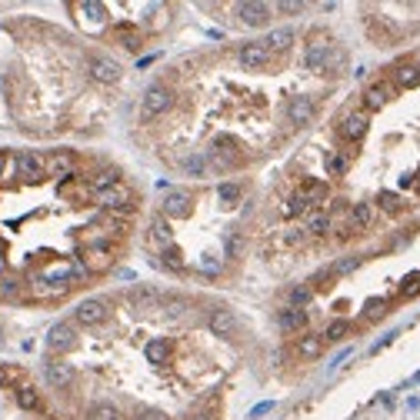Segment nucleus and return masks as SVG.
Returning <instances> with one entry per match:
<instances>
[{
	"label": "nucleus",
	"mask_w": 420,
	"mask_h": 420,
	"mask_svg": "<svg viewBox=\"0 0 420 420\" xmlns=\"http://www.w3.org/2000/svg\"><path fill=\"white\" fill-rule=\"evenodd\" d=\"M17 173V160L14 157H3V167H0V184H10Z\"/></svg>",
	"instance_id": "46"
},
{
	"label": "nucleus",
	"mask_w": 420,
	"mask_h": 420,
	"mask_svg": "<svg viewBox=\"0 0 420 420\" xmlns=\"http://www.w3.org/2000/svg\"><path fill=\"white\" fill-rule=\"evenodd\" d=\"M191 420H217L213 414H197V417H191Z\"/></svg>",
	"instance_id": "55"
},
{
	"label": "nucleus",
	"mask_w": 420,
	"mask_h": 420,
	"mask_svg": "<svg viewBox=\"0 0 420 420\" xmlns=\"http://www.w3.org/2000/svg\"><path fill=\"white\" fill-rule=\"evenodd\" d=\"M147 240H151V247H171V240H173V230L171 224H167V217L164 213H157L151 220V233H147Z\"/></svg>",
	"instance_id": "22"
},
{
	"label": "nucleus",
	"mask_w": 420,
	"mask_h": 420,
	"mask_svg": "<svg viewBox=\"0 0 420 420\" xmlns=\"http://www.w3.org/2000/svg\"><path fill=\"white\" fill-rule=\"evenodd\" d=\"M87 70H90V80H97V84H117L120 80V64L107 54H90Z\"/></svg>",
	"instance_id": "5"
},
{
	"label": "nucleus",
	"mask_w": 420,
	"mask_h": 420,
	"mask_svg": "<svg viewBox=\"0 0 420 420\" xmlns=\"http://www.w3.org/2000/svg\"><path fill=\"white\" fill-rule=\"evenodd\" d=\"M20 290H23V284H20L17 277H10V274H3V277H0V300H3V304L20 300Z\"/></svg>",
	"instance_id": "32"
},
{
	"label": "nucleus",
	"mask_w": 420,
	"mask_h": 420,
	"mask_svg": "<svg viewBox=\"0 0 420 420\" xmlns=\"http://www.w3.org/2000/svg\"><path fill=\"white\" fill-rule=\"evenodd\" d=\"M134 420H171V417H167V414H160V410H151V407H137Z\"/></svg>",
	"instance_id": "49"
},
{
	"label": "nucleus",
	"mask_w": 420,
	"mask_h": 420,
	"mask_svg": "<svg viewBox=\"0 0 420 420\" xmlns=\"http://www.w3.org/2000/svg\"><path fill=\"white\" fill-rule=\"evenodd\" d=\"M361 267V257H344V260H337V264H334V274H350V270H357Z\"/></svg>",
	"instance_id": "48"
},
{
	"label": "nucleus",
	"mask_w": 420,
	"mask_h": 420,
	"mask_svg": "<svg viewBox=\"0 0 420 420\" xmlns=\"http://www.w3.org/2000/svg\"><path fill=\"white\" fill-rule=\"evenodd\" d=\"M310 297H314V290H310V284H304V287H294V290H290V307H297V310H304V307L310 304Z\"/></svg>",
	"instance_id": "40"
},
{
	"label": "nucleus",
	"mask_w": 420,
	"mask_h": 420,
	"mask_svg": "<svg viewBox=\"0 0 420 420\" xmlns=\"http://www.w3.org/2000/svg\"><path fill=\"white\" fill-rule=\"evenodd\" d=\"M87 420H124V414H120V407H114V403H94L90 410H87Z\"/></svg>",
	"instance_id": "33"
},
{
	"label": "nucleus",
	"mask_w": 420,
	"mask_h": 420,
	"mask_svg": "<svg viewBox=\"0 0 420 420\" xmlns=\"http://www.w3.org/2000/svg\"><path fill=\"white\" fill-rule=\"evenodd\" d=\"M107 317H111V307H107V300H84V304L74 310V321L80 327H100Z\"/></svg>",
	"instance_id": "6"
},
{
	"label": "nucleus",
	"mask_w": 420,
	"mask_h": 420,
	"mask_svg": "<svg viewBox=\"0 0 420 420\" xmlns=\"http://www.w3.org/2000/svg\"><path fill=\"white\" fill-rule=\"evenodd\" d=\"M144 354H147V361L151 363H164L167 357H171V344H167L164 337H153L151 344L144 347Z\"/></svg>",
	"instance_id": "31"
},
{
	"label": "nucleus",
	"mask_w": 420,
	"mask_h": 420,
	"mask_svg": "<svg viewBox=\"0 0 420 420\" xmlns=\"http://www.w3.org/2000/svg\"><path fill=\"white\" fill-rule=\"evenodd\" d=\"M180 171L191 173V177H207L210 173L207 153H191V157H184V160H180Z\"/></svg>",
	"instance_id": "28"
},
{
	"label": "nucleus",
	"mask_w": 420,
	"mask_h": 420,
	"mask_svg": "<svg viewBox=\"0 0 420 420\" xmlns=\"http://www.w3.org/2000/svg\"><path fill=\"white\" fill-rule=\"evenodd\" d=\"M14 377H17V370H14V367H7V363H0V387H7Z\"/></svg>",
	"instance_id": "53"
},
{
	"label": "nucleus",
	"mask_w": 420,
	"mask_h": 420,
	"mask_svg": "<svg viewBox=\"0 0 420 420\" xmlns=\"http://www.w3.org/2000/svg\"><path fill=\"white\" fill-rule=\"evenodd\" d=\"M220 200H224V204H233V200H240V187H237V184H220Z\"/></svg>",
	"instance_id": "47"
},
{
	"label": "nucleus",
	"mask_w": 420,
	"mask_h": 420,
	"mask_svg": "<svg viewBox=\"0 0 420 420\" xmlns=\"http://www.w3.org/2000/svg\"><path fill=\"white\" fill-rule=\"evenodd\" d=\"M277 10H280V14H300L304 3H300V0H284V3H277Z\"/></svg>",
	"instance_id": "52"
},
{
	"label": "nucleus",
	"mask_w": 420,
	"mask_h": 420,
	"mask_svg": "<svg viewBox=\"0 0 420 420\" xmlns=\"http://www.w3.org/2000/svg\"><path fill=\"white\" fill-rule=\"evenodd\" d=\"M420 294V274H410L401 284V297H417Z\"/></svg>",
	"instance_id": "45"
},
{
	"label": "nucleus",
	"mask_w": 420,
	"mask_h": 420,
	"mask_svg": "<svg viewBox=\"0 0 420 420\" xmlns=\"http://www.w3.org/2000/svg\"><path fill=\"white\" fill-rule=\"evenodd\" d=\"M84 267L90 270V274H104V270L114 267V250L107 247V244H94V247L84 254Z\"/></svg>",
	"instance_id": "15"
},
{
	"label": "nucleus",
	"mask_w": 420,
	"mask_h": 420,
	"mask_svg": "<svg viewBox=\"0 0 420 420\" xmlns=\"http://www.w3.org/2000/svg\"><path fill=\"white\" fill-rule=\"evenodd\" d=\"M267 410H274V403H270V401H264V403H257V407L250 410V417H264Z\"/></svg>",
	"instance_id": "54"
},
{
	"label": "nucleus",
	"mask_w": 420,
	"mask_h": 420,
	"mask_svg": "<svg viewBox=\"0 0 420 420\" xmlns=\"http://www.w3.org/2000/svg\"><path fill=\"white\" fill-rule=\"evenodd\" d=\"M277 324H280V330H284V334H297V330H304V327H307V310L287 307V310H280Z\"/></svg>",
	"instance_id": "25"
},
{
	"label": "nucleus",
	"mask_w": 420,
	"mask_h": 420,
	"mask_svg": "<svg viewBox=\"0 0 420 420\" xmlns=\"http://www.w3.org/2000/svg\"><path fill=\"white\" fill-rule=\"evenodd\" d=\"M60 197L77 200V204H87V200L94 197V191H90V184H84V180L70 177V180H64V184H60Z\"/></svg>",
	"instance_id": "24"
},
{
	"label": "nucleus",
	"mask_w": 420,
	"mask_h": 420,
	"mask_svg": "<svg viewBox=\"0 0 420 420\" xmlns=\"http://www.w3.org/2000/svg\"><path fill=\"white\" fill-rule=\"evenodd\" d=\"M367 34L377 40L381 47H390V44H397V37H401V30L387 17H367Z\"/></svg>",
	"instance_id": "14"
},
{
	"label": "nucleus",
	"mask_w": 420,
	"mask_h": 420,
	"mask_svg": "<svg viewBox=\"0 0 420 420\" xmlns=\"http://www.w3.org/2000/svg\"><path fill=\"white\" fill-rule=\"evenodd\" d=\"M3 267H7V264H3V254H0V277H3Z\"/></svg>",
	"instance_id": "56"
},
{
	"label": "nucleus",
	"mask_w": 420,
	"mask_h": 420,
	"mask_svg": "<svg viewBox=\"0 0 420 420\" xmlns=\"http://www.w3.org/2000/svg\"><path fill=\"white\" fill-rule=\"evenodd\" d=\"M207 327L217 337H233L237 334V317H233V310H227V307H213L207 317Z\"/></svg>",
	"instance_id": "13"
},
{
	"label": "nucleus",
	"mask_w": 420,
	"mask_h": 420,
	"mask_svg": "<svg viewBox=\"0 0 420 420\" xmlns=\"http://www.w3.org/2000/svg\"><path fill=\"white\" fill-rule=\"evenodd\" d=\"M164 267H171V270H184L187 264H184V254L177 247H167L164 250Z\"/></svg>",
	"instance_id": "43"
},
{
	"label": "nucleus",
	"mask_w": 420,
	"mask_h": 420,
	"mask_svg": "<svg viewBox=\"0 0 420 420\" xmlns=\"http://www.w3.org/2000/svg\"><path fill=\"white\" fill-rule=\"evenodd\" d=\"M394 94H397V87H394V84H383V80H381V84H370V87L363 90V107H367V111H381Z\"/></svg>",
	"instance_id": "20"
},
{
	"label": "nucleus",
	"mask_w": 420,
	"mask_h": 420,
	"mask_svg": "<svg viewBox=\"0 0 420 420\" xmlns=\"http://www.w3.org/2000/svg\"><path fill=\"white\" fill-rule=\"evenodd\" d=\"M417 84H420V67H414V64H397V67H394V87L410 90V87H417Z\"/></svg>",
	"instance_id": "27"
},
{
	"label": "nucleus",
	"mask_w": 420,
	"mask_h": 420,
	"mask_svg": "<svg viewBox=\"0 0 420 420\" xmlns=\"http://www.w3.org/2000/svg\"><path fill=\"white\" fill-rule=\"evenodd\" d=\"M374 207L370 204H354L350 207V213H347V224L344 230H341V237H350V233H363V230H370L374 227Z\"/></svg>",
	"instance_id": "8"
},
{
	"label": "nucleus",
	"mask_w": 420,
	"mask_h": 420,
	"mask_svg": "<svg viewBox=\"0 0 420 420\" xmlns=\"http://www.w3.org/2000/svg\"><path fill=\"white\" fill-rule=\"evenodd\" d=\"M287 120L294 124V127H304L314 120V100L310 97H290V104H287Z\"/></svg>",
	"instance_id": "18"
},
{
	"label": "nucleus",
	"mask_w": 420,
	"mask_h": 420,
	"mask_svg": "<svg viewBox=\"0 0 420 420\" xmlns=\"http://www.w3.org/2000/svg\"><path fill=\"white\" fill-rule=\"evenodd\" d=\"M304 64H307V70H327V67H330V44H327L324 34H314V37H310Z\"/></svg>",
	"instance_id": "7"
},
{
	"label": "nucleus",
	"mask_w": 420,
	"mask_h": 420,
	"mask_svg": "<svg viewBox=\"0 0 420 420\" xmlns=\"http://www.w3.org/2000/svg\"><path fill=\"white\" fill-rule=\"evenodd\" d=\"M284 240H287V247H300V244L307 240V230H304V227L287 230V233H284Z\"/></svg>",
	"instance_id": "50"
},
{
	"label": "nucleus",
	"mask_w": 420,
	"mask_h": 420,
	"mask_svg": "<svg viewBox=\"0 0 420 420\" xmlns=\"http://www.w3.org/2000/svg\"><path fill=\"white\" fill-rule=\"evenodd\" d=\"M70 10L77 14V23L90 34H100L104 23H107V7L97 3V0H84V3H70Z\"/></svg>",
	"instance_id": "3"
},
{
	"label": "nucleus",
	"mask_w": 420,
	"mask_h": 420,
	"mask_svg": "<svg viewBox=\"0 0 420 420\" xmlns=\"http://www.w3.org/2000/svg\"><path fill=\"white\" fill-rule=\"evenodd\" d=\"M307 210H310V204H307L300 193H290V197H287V204H284L287 217H300V213H307Z\"/></svg>",
	"instance_id": "37"
},
{
	"label": "nucleus",
	"mask_w": 420,
	"mask_h": 420,
	"mask_svg": "<svg viewBox=\"0 0 420 420\" xmlns=\"http://www.w3.org/2000/svg\"><path fill=\"white\" fill-rule=\"evenodd\" d=\"M307 233H314V237H327L330 233V217L327 213H314L310 220H307Z\"/></svg>",
	"instance_id": "35"
},
{
	"label": "nucleus",
	"mask_w": 420,
	"mask_h": 420,
	"mask_svg": "<svg viewBox=\"0 0 420 420\" xmlns=\"http://www.w3.org/2000/svg\"><path fill=\"white\" fill-rule=\"evenodd\" d=\"M377 204H381L387 213H401V210H403V200L397 197V193H390V191H383L381 197H377Z\"/></svg>",
	"instance_id": "41"
},
{
	"label": "nucleus",
	"mask_w": 420,
	"mask_h": 420,
	"mask_svg": "<svg viewBox=\"0 0 420 420\" xmlns=\"http://www.w3.org/2000/svg\"><path fill=\"white\" fill-rule=\"evenodd\" d=\"M171 107H173L171 87H167V84H151L147 94H144V104H140V120L151 124V120H157L160 114H167Z\"/></svg>",
	"instance_id": "1"
},
{
	"label": "nucleus",
	"mask_w": 420,
	"mask_h": 420,
	"mask_svg": "<svg viewBox=\"0 0 420 420\" xmlns=\"http://www.w3.org/2000/svg\"><path fill=\"white\" fill-rule=\"evenodd\" d=\"M17 173L27 180V184L44 180V157H40V153H20L17 157Z\"/></svg>",
	"instance_id": "19"
},
{
	"label": "nucleus",
	"mask_w": 420,
	"mask_h": 420,
	"mask_svg": "<svg viewBox=\"0 0 420 420\" xmlns=\"http://www.w3.org/2000/svg\"><path fill=\"white\" fill-rule=\"evenodd\" d=\"M44 377H47V383H50V387L67 390V387L77 381V370L67 361H50L47 367H44Z\"/></svg>",
	"instance_id": "12"
},
{
	"label": "nucleus",
	"mask_w": 420,
	"mask_h": 420,
	"mask_svg": "<svg viewBox=\"0 0 420 420\" xmlns=\"http://www.w3.org/2000/svg\"><path fill=\"white\" fill-rule=\"evenodd\" d=\"M74 344H77V330H74V324L60 321V324L50 327V334H47V347H50L54 354H67V350H70Z\"/></svg>",
	"instance_id": "10"
},
{
	"label": "nucleus",
	"mask_w": 420,
	"mask_h": 420,
	"mask_svg": "<svg viewBox=\"0 0 420 420\" xmlns=\"http://www.w3.org/2000/svg\"><path fill=\"white\" fill-rule=\"evenodd\" d=\"M237 17L244 20L247 27H264L270 20V7L257 3V0H247V3H237Z\"/></svg>",
	"instance_id": "17"
},
{
	"label": "nucleus",
	"mask_w": 420,
	"mask_h": 420,
	"mask_svg": "<svg viewBox=\"0 0 420 420\" xmlns=\"http://www.w3.org/2000/svg\"><path fill=\"white\" fill-rule=\"evenodd\" d=\"M414 187H417V193H420V180H414Z\"/></svg>",
	"instance_id": "57"
},
{
	"label": "nucleus",
	"mask_w": 420,
	"mask_h": 420,
	"mask_svg": "<svg viewBox=\"0 0 420 420\" xmlns=\"http://www.w3.org/2000/svg\"><path fill=\"white\" fill-rule=\"evenodd\" d=\"M347 171V160L344 157H337V153H327V173L330 177H341Z\"/></svg>",
	"instance_id": "44"
},
{
	"label": "nucleus",
	"mask_w": 420,
	"mask_h": 420,
	"mask_svg": "<svg viewBox=\"0 0 420 420\" xmlns=\"http://www.w3.org/2000/svg\"><path fill=\"white\" fill-rule=\"evenodd\" d=\"M90 184V191L100 193V191H107V187H114V184H120V171L117 167H107V171H100L94 177V180H87Z\"/></svg>",
	"instance_id": "30"
},
{
	"label": "nucleus",
	"mask_w": 420,
	"mask_h": 420,
	"mask_svg": "<svg viewBox=\"0 0 420 420\" xmlns=\"http://www.w3.org/2000/svg\"><path fill=\"white\" fill-rule=\"evenodd\" d=\"M240 67H247V70H257V67H267L270 64V50L264 40H250V44H244L240 47Z\"/></svg>",
	"instance_id": "9"
},
{
	"label": "nucleus",
	"mask_w": 420,
	"mask_h": 420,
	"mask_svg": "<svg viewBox=\"0 0 420 420\" xmlns=\"http://www.w3.org/2000/svg\"><path fill=\"white\" fill-rule=\"evenodd\" d=\"M297 193L304 197L310 207H321V204L327 200V184L314 180V177H304V180H300V191H297Z\"/></svg>",
	"instance_id": "23"
},
{
	"label": "nucleus",
	"mask_w": 420,
	"mask_h": 420,
	"mask_svg": "<svg viewBox=\"0 0 420 420\" xmlns=\"http://www.w3.org/2000/svg\"><path fill=\"white\" fill-rule=\"evenodd\" d=\"M347 334H350V324H347V321H330L321 337H324V344H341Z\"/></svg>",
	"instance_id": "34"
},
{
	"label": "nucleus",
	"mask_w": 420,
	"mask_h": 420,
	"mask_svg": "<svg viewBox=\"0 0 420 420\" xmlns=\"http://www.w3.org/2000/svg\"><path fill=\"white\" fill-rule=\"evenodd\" d=\"M367 131H370V117L363 114V111H354V114H347L344 120H341V137H344V140H350V144L363 140V137H367Z\"/></svg>",
	"instance_id": "11"
},
{
	"label": "nucleus",
	"mask_w": 420,
	"mask_h": 420,
	"mask_svg": "<svg viewBox=\"0 0 420 420\" xmlns=\"http://www.w3.org/2000/svg\"><path fill=\"white\" fill-rule=\"evenodd\" d=\"M77 171V157L70 151H50L44 157V173L57 177V180H70Z\"/></svg>",
	"instance_id": "4"
},
{
	"label": "nucleus",
	"mask_w": 420,
	"mask_h": 420,
	"mask_svg": "<svg viewBox=\"0 0 420 420\" xmlns=\"http://www.w3.org/2000/svg\"><path fill=\"white\" fill-rule=\"evenodd\" d=\"M164 314L171 317V321H177V317H184V310H187V300L184 297H164Z\"/></svg>",
	"instance_id": "38"
},
{
	"label": "nucleus",
	"mask_w": 420,
	"mask_h": 420,
	"mask_svg": "<svg viewBox=\"0 0 420 420\" xmlns=\"http://www.w3.org/2000/svg\"><path fill=\"white\" fill-rule=\"evenodd\" d=\"M131 304H134V310L151 314V310H160V304H164V294H160V290H153V287H137L134 294H131Z\"/></svg>",
	"instance_id": "21"
},
{
	"label": "nucleus",
	"mask_w": 420,
	"mask_h": 420,
	"mask_svg": "<svg viewBox=\"0 0 420 420\" xmlns=\"http://www.w3.org/2000/svg\"><path fill=\"white\" fill-rule=\"evenodd\" d=\"M0 167H3V153H0Z\"/></svg>",
	"instance_id": "58"
},
{
	"label": "nucleus",
	"mask_w": 420,
	"mask_h": 420,
	"mask_svg": "<svg viewBox=\"0 0 420 420\" xmlns=\"http://www.w3.org/2000/svg\"><path fill=\"white\" fill-rule=\"evenodd\" d=\"M297 354H300L304 361H317V357L324 354V337H321V334H304V337L297 341Z\"/></svg>",
	"instance_id": "26"
},
{
	"label": "nucleus",
	"mask_w": 420,
	"mask_h": 420,
	"mask_svg": "<svg viewBox=\"0 0 420 420\" xmlns=\"http://www.w3.org/2000/svg\"><path fill=\"white\" fill-rule=\"evenodd\" d=\"M224 247H227V257H240V254H244V237H240V230H230Z\"/></svg>",
	"instance_id": "42"
},
{
	"label": "nucleus",
	"mask_w": 420,
	"mask_h": 420,
	"mask_svg": "<svg viewBox=\"0 0 420 420\" xmlns=\"http://www.w3.org/2000/svg\"><path fill=\"white\" fill-rule=\"evenodd\" d=\"M193 197L187 191H167L164 197V217H191Z\"/></svg>",
	"instance_id": "16"
},
{
	"label": "nucleus",
	"mask_w": 420,
	"mask_h": 420,
	"mask_svg": "<svg viewBox=\"0 0 420 420\" xmlns=\"http://www.w3.org/2000/svg\"><path fill=\"white\" fill-rule=\"evenodd\" d=\"M94 197L107 213H117V217H131V213H134V191H131L127 184H114V187L94 193Z\"/></svg>",
	"instance_id": "2"
},
{
	"label": "nucleus",
	"mask_w": 420,
	"mask_h": 420,
	"mask_svg": "<svg viewBox=\"0 0 420 420\" xmlns=\"http://www.w3.org/2000/svg\"><path fill=\"white\" fill-rule=\"evenodd\" d=\"M117 37L124 40V47H127V50H137V47H140V34H137L131 23H120V27H117Z\"/></svg>",
	"instance_id": "39"
},
{
	"label": "nucleus",
	"mask_w": 420,
	"mask_h": 420,
	"mask_svg": "<svg viewBox=\"0 0 420 420\" xmlns=\"http://www.w3.org/2000/svg\"><path fill=\"white\" fill-rule=\"evenodd\" d=\"M17 403L23 410H40V394L34 387H20L17 390Z\"/></svg>",
	"instance_id": "36"
},
{
	"label": "nucleus",
	"mask_w": 420,
	"mask_h": 420,
	"mask_svg": "<svg viewBox=\"0 0 420 420\" xmlns=\"http://www.w3.org/2000/svg\"><path fill=\"white\" fill-rule=\"evenodd\" d=\"M383 314H387V300H370L367 304V321H377Z\"/></svg>",
	"instance_id": "51"
},
{
	"label": "nucleus",
	"mask_w": 420,
	"mask_h": 420,
	"mask_svg": "<svg viewBox=\"0 0 420 420\" xmlns=\"http://www.w3.org/2000/svg\"><path fill=\"white\" fill-rule=\"evenodd\" d=\"M294 40H297V34H294L290 27H280V30H274L264 44H267V50H290V47H294Z\"/></svg>",
	"instance_id": "29"
}]
</instances>
